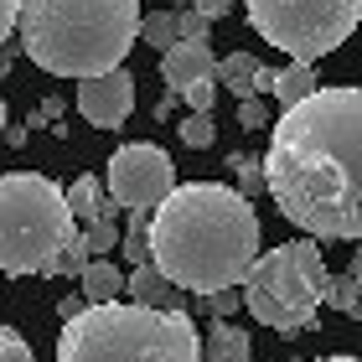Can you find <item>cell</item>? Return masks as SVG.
Returning <instances> with one entry per match:
<instances>
[{"label":"cell","mask_w":362,"mask_h":362,"mask_svg":"<svg viewBox=\"0 0 362 362\" xmlns=\"http://www.w3.org/2000/svg\"><path fill=\"white\" fill-rule=\"evenodd\" d=\"M243 6L259 37L305 68L332 57L362 21V0H243Z\"/></svg>","instance_id":"obj_7"},{"label":"cell","mask_w":362,"mask_h":362,"mask_svg":"<svg viewBox=\"0 0 362 362\" xmlns=\"http://www.w3.org/2000/svg\"><path fill=\"white\" fill-rule=\"evenodd\" d=\"M6 145H26V129L21 124H6Z\"/></svg>","instance_id":"obj_34"},{"label":"cell","mask_w":362,"mask_h":362,"mask_svg":"<svg viewBox=\"0 0 362 362\" xmlns=\"http://www.w3.org/2000/svg\"><path fill=\"white\" fill-rule=\"evenodd\" d=\"M151 264L176 290L212 295L238 290L254 269L259 249V218L254 202L218 181H187L151 212Z\"/></svg>","instance_id":"obj_2"},{"label":"cell","mask_w":362,"mask_h":362,"mask_svg":"<svg viewBox=\"0 0 362 362\" xmlns=\"http://www.w3.org/2000/svg\"><path fill=\"white\" fill-rule=\"evenodd\" d=\"M316 88H321V83H316V68H305V62H290L285 73H274V98H279L285 109H295L300 98H310Z\"/></svg>","instance_id":"obj_16"},{"label":"cell","mask_w":362,"mask_h":362,"mask_svg":"<svg viewBox=\"0 0 362 362\" xmlns=\"http://www.w3.org/2000/svg\"><path fill=\"white\" fill-rule=\"evenodd\" d=\"M192 11L212 26V21H223V16H233V0H192Z\"/></svg>","instance_id":"obj_28"},{"label":"cell","mask_w":362,"mask_h":362,"mask_svg":"<svg viewBox=\"0 0 362 362\" xmlns=\"http://www.w3.org/2000/svg\"><path fill=\"white\" fill-rule=\"evenodd\" d=\"M16 11H21V0H0V47H6L11 31H16Z\"/></svg>","instance_id":"obj_30"},{"label":"cell","mask_w":362,"mask_h":362,"mask_svg":"<svg viewBox=\"0 0 362 362\" xmlns=\"http://www.w3.org/2000/svg\"><path fill=\"white\" fill-rule=\"evenodd\" d=\"M202 300H207V310H212V321H228V316L243 305V295H238V290H212V295H202Z\"/></svg>","instance_id":"obj_26"},{"label":"cell","mask_w":362,"mask_h":362,"mask_svg":"<svg viewBox=\"0 0 362 362\" xmlns=\"http://www.w3.org/2000/svg\"><path fill=\"white\" fill-rule=\"evenodd\" d=\"M11 73V47H0V78Z\"/></svg>","instance_id":"obj_35"},{"label":"cell","mask_w":362,"mask_h":362,"mask_svg":"<svg viewBox=\"0 0 362 362\" xmlns=\"http://www.w3.org/2000/svg\"><path fill=\"white\" fill-rule=\"evenodd\" d=\"M57 362H197V326L187 310H145L129 300L83 305L62 321Z\"/></svg>","instance_id":"obj_4"},{"label":"cell","mask_w":362,"mask_h":362,"mask_svg":"<svg viewBox=\"0 0 362 362\" xmlns=\"http://www.w3.org/2000/svg\"><path fill=\"white\" fill-rule=\"evenodd\" d=\"M57 310H62V321H73L78 310H83V295H62V305H57Z\"/></svg>","instance_id":"obj_31"},{"label":"cell","mask_w":362,"mask_h":362,"mask_svg":"<svg viewBox=\"0 0 362 362\" xmlns=\"http://www.w3.org/2000/svg\"><path fill=\"white\" fill-rule=\"evenodd\" d=\"M326 305L341 310V316L362 321V290L352 285V274H332V285H326Z\"/></svg>","instance_id":"obj_19"},{"label":"cell","mask_w":362,"mask_h":362,"mask_svg":"<svg viewBox=\"0 0 362 362\" xmlns=\"http://www.w3.org/2000/svg\"><path fill=\"white\" fill-rule=\"evenodd\" d=\"M62 202H68L73 223H83V228H88V223H114V218L124 212V207H119V202H114V197L93 181V176H78L73 187L62 192Z\"/></svg>","instance_id":"obj_12"},{"label":"cell","mask_w":362,"mask_h":362,"mask_svg":"<svg viewBox=\"0 0 362 362\" xmlns=\"http://www.w3.org/2000/svg\"><path fill=\"white\" fill-rule=\"evenodd\" d=\"M78 238L62 187L42 171L0 176V274H52L57 254Z\"/></svg>","instance_id":"obj_5"},{"label":"cell","mask_w":362,"mask_h":362,"mask_svg":"<svg viewBox=\"0 0 362 362\" xmlns=\"http://www.w3.org/2000/svg\"><path fill=\"white\" fill-rule=\"evenodd\" d=\"M197 362H254L249 332L233 321H212L207 337H197Z\"/></svg>","instance_id":"obj_13"},{"label":"cell","mask_w":362,"mask_h":362,"mask_svg":"<svg viewBox=\"0 0 362 362\" xmlns=\"http://www.w3.org/2000/svg\"><path fill=\"white\" fill-rule=\"evenodd\" d=\"M129 109H135V78L124 68H109V73L78 83V114L93 129H119L129 119Z\"/></svg>","instance_id":"obj_9"},{"label":"cell","mask_w":362,"mask_h":362,"mask_svg":"<svg viewBox=\"0 0 362 362\" xmlns=\"http://www.w3.org/2000/svg\"><path fill=\"white\" fill-rule=\"evenodd\" d=\"M176 192V160L151 140L119 145L109 156V197L129 212H151Z\"/></svg>","instance_id":"obj_8"},{"label":"cell","mask_w":362,"mask_h":362,"mask_svg":"<svg viewBox=\"0 0 362 362\" xmlns=\"http://www.w3.org/2000/svg\"><path fill=\"white\" fill-rule=\"evenodd\" d=\"M0 362H37V357H31V347L21 341V332H16V326H0Z\"/></svg>","instance_id":"obj_24"},{"label":"cell","mask_w":362,"mask_h":362,"mask_svg":"<svg viewBox=\"0 0 362 362\" xmlns=\"http://www.w3.org/2000/svg\"><path fill=\"white\" fill-rule=\"evenodd\" d=\"M238 124L243 129H269V104L264 98H238Z\"/></svg>","instance_id":"obj_25"},{"label":"cell","mask_w":362,"mask_h":362,"mask_svg":"<svg viewBox=\"0 0 362 362\" xmlns=\"http://www.w3.org/2000/svg\"><path fill=\"white\" fill-rule=\"evenodd\" d=\"M78 285H83V305H109V300L124 295V269L109 264V259H88Z\"/></svg>","instance_id":"obj_14"},{"label":"cell","mask_w":362,"mask_h":362,"mask_svg":"<svg viewBox=\"0 0 362 362\" xmlns=\"http://www.w3.org/2000/svg\"><path fill=\"white\" fill-rule=\"evenodd\" d=\"M140 42H145V47H160V52H171V47L181 42V37H176V16H171V11L140 16Z\"/></svg>","instance_id":"obj_18"},{"label":"cell","mask_w":362,"mask_h":362,"mask_svg":"<svg viewBox=\"0 0 362 362\" xmlns=\"http://www.w3.org/2000/svg\"><path fill=\"white\" fill-rule=\"evenodd\" d=\"M21 52L52 78H98L124 68L140 37V0H21Z\"/></svg>","instance_id":"obj_3"},{"label":"cell","mask_w":362,"mask_h":362,"mask_svg":"<svg viewBox=\"0 0 362 362\" xmlns=\"http://www.w3.org/2000/svg\"><path fill=\"white\" fill-rule=\"evenodd\" d=\"M124 295H129V305H145V310H187L181 290H176V285H171V279L160 274L156 264L129 269V279H124Z\"/></svg>","instance_id":"obj_11"},{"label":"cell","mask_w":362,"mask_h":362,"mask_svg":"<svg viewBox=\"0 0 362 362\" xmlns=\"http://www.w3.org/2000/svg\"><path fill=\"white\" fill-rule=\"evenodd\" d=\"M176 104H181V93H160V104H156V114H160V119H171V114H176Z\"/></svg>","instance_id":"obj_32"},{"label":"cell","mask_w":362,"mask_h":362,"mask_svg":"<svg viewBox=\"0 0 362 362\" xmlns=\"http://www.w3.org/2000/svg\"><path fill=\"white\" fill-rule=\"evenodd\" d=\"M264 93H274V68H264V62H259L254 78H249V98H264Z\"/></svg>","instance_id":"obj_29"},{"label":"cell","mask_w":362,"mask_h":362,"mask_svg":"<svg viewBox=\"0 0 362 362\" xmlns=\"http://www.w3.org/2000/svg\"><path fill=\"white\" fill-rule=\"evenodd\" d=\"M181 145H192V151H207L212 140H218V124H212V114H187V119L176 124Z\"/></svg>","instance_id":"obj_22"},{"label":"cell","mask_w":362,"mask_h":362,"mask_svg":"<svg viewBox=\"0 0 362 362\" xmlns=\"http://www.w3.org/2000/svg\"><path fill=\"white\" fill-rule=\"evenodd\" d=\"M264 192L310 238L362 243V88H316L269 129Z\"/></svg>","instance_id":"obj_1"},{"label":"cell","mask_w":362,"mask_h":362,"mask_svg":"<svg viewBox=\"0 0 362 362\" xmlns=\"http://www.w3.org/2000/svg\"><path fill=\"white\" fill-rule=\"evenodd\" d=\"M78 243H83L88 259H104V254L119 249V228L114 223H88V228H78Z\"/></svg>","instance_id":"obj_20"},{"label":"cell","mask_w":362,"mask_h":362,"mask_svg":"<svg viewBox=\"0 0 362 362\" xmlns=\"http://www.w3.org/2000/svg\"><path fill=\"white\" fill-rule=\"evenodd\" d=\"M316 362H362V357H316Z\"/></svg>","instance_id":"obj_37"},{"label":"cell","mask_w":362,"mask_h":362,"mask_svg":"<svg viewBox=\"0 0 362 362\" xmlns=\"http://www.w3.org/2000/svg\"><path fill=\"white\" fill-rule=\"evenodd\" d=\"M218 93H223V88H218V78L207 73V78H197V83H187V88H181V104H187L192 114H212Z\"/></svg>","instance_id":"obj_23"},{"label":"cell","mask_w":362,"mask_h":362,"mask_svg":"<svg viewBox=\"0 0 362 362\" xmlns=\"http://www.w3.org/2000/svg\"><path fill=\"white\" fill-rule=\"evenodd\" d=\"M254 68H259V57H249V52H228L223 62H212V78H218L223 93L249 98V78H254Z\"/></svg>","instance_id":"obj_15"},{"label":"cell","mask_w":362,"mask_h":362,"mask_svg":"<svg viewBox=\"0 0 362 362\" xmlns=\"http://www.w3.org/2000/svg\"><path fill=\"white\" fill-rule=\"evenodd\" d=\"M212 73V42L207 37H192V42H176L171 52H160V78H166V88L181 93L187 83Z\"/></svg>","instance_id":"obj_10"},{"label":"cell","mask_w":362,"mask_h":362,"mask_svg":"<svg viewBox=\"0 0 362 362\" xmlns=\"http://www.w3.org/2000/svg\"><path fill=\"white\" fill-rule=\"evenodd\" d=\"M347 274H352V285L362 290V243H357V254H352V269H347Z\"/></svg>","instance_id":"obj_33"},{"label":"cell","mask_w":362,"mask_h":362,"mask_svg":"<svg viewBox=\"0 0 362 362\" xmlns=\"http://www.w3.org/2000/svg\"><path fill=\"white\" fill-rule=\"evenodd\" d=\"M326 285H332V269L321 259V243L295 238V243H279V249L259 254L254 269L243 274L238 295L259 326L295 337V332L316 326V310L326 305Z\"/></svg>","instance_id":"obj_6"},{"label":"cell","mask_w":362,"mask_h":362,"mask_svg":"<svg viewBox=\"0 0 362 362\" xmlns=\"http://www.w3.org/2000/svg\"><path fill=\"white\" fill-rule=\"evenodd\" d=\"M151 212H124V238H119V249H124V264L129 269H140V264H151Z\"/></svg>","instance_id":"obj_17"},{"label":"cell","mask_w":362,"mask_h":362,"mask_svg":"<svg viewBox=\"0 0 362 362\" xmlns=\"http://www.w3.org/2000/svg\"><path fill=\"white\" fill-rule=\"evenodd\" d=\"M228 171H233V181H238V187H233L238 197H259V192H264V166H259L254 156H233Z\"/></svg>","instance_id":"obj_21"},{"label":"cell","mask_w":362,"mask_h":362,"mask_svg":"<svg viewBox=\"0 0 362 362\" xmlns=\"http://www.w3.org/2000/svg\"><path fill=\"white\" fill-rule=\"evenodd\" d=\"M6 124H11V119H6V98H0V135H6Z\"/></svg>","instance_id":"obj_36"},{"label":"cell","mask_w":362,"mask_h":362,"mask_svg":"<svg viewBox=\"0 0 362 362\" xmlns=\"http://www.w3.org/2000/svg\"><path fill=\"white\" fill-rule=\"evenodd\" d=\"M176 16V37L181 42H192V37H207V21H202V16H197L192 6H181V11H171Z\"/></svg>","instance_id":"obj_27"}]
</instances>
